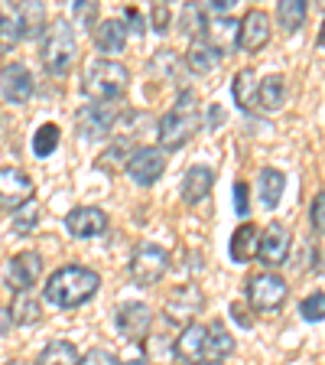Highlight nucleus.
Returning <instances> with one entry per match:
<instances>
[{
    "instance_id": "nucleus-1",
    "label": "nucleus",
    "mask_w": 325,
    "mask_h": 365,
    "mask_svg": "<svg viewBox=\"0 0 325 365\" xmlns=\"http://www.w3.org/2000/svg\"><path fill=\"white\" fill-rule=\"evenodd\" d=\"M101 287V274L82 264H65L46 277L43 300L59 307V310H75V307L88 304Z\"/></svg>"
},
{
    "instance_id": "nucleus-2",
    "label": "nucleus",
    "mask_w": 325,
    "mask_h": 365,
    "mask_svg": "<svg viewBox=\"0 0 325 365\" xmlns=\"http://www.w3.org/2000/svg\"><path fill=\"white\" fill-rule=\"evenodd\" d=\"M78 43H75V26L68 20H55L53 26H46L43 43H39V59L49 76L62 78L68 76V68L75 66Z\"/></svg>"
},
{
    "instance_id": "nucleus-3",
    "label": "nucleus",
    "mask_w": 325,
    "mask_h": 365,
    "mask_svg": "<svg viewBox=\"0 0 325 365\" xmlns=\"http://www.w3.org/2000/svg\"><path fill=\"white\" fill-rule=\"evenodd\" d=\"M130 85V72L124 62L117 59H91L85 66L82 88L85 95H91V101H114L121 98Z\"/></svg>"
},
{
    "instance_id": "nucleus-4",
    "label": "nucleus",
    "mask_w": 325,
    "mask_h": 365,
    "mask_svg": "<svg viewBox=\"0 0 325 365\" xmlns=\"http://www.w3.org/2000/svg\"><path fill=\"white\" fill-rule=\"evenodd\" d=\"M127 271H130V281H134L137 287H153V284H159L166 277L169 251L153 245V242H140L134 248V255H130Z\"/></svg>"
},
{
    "instance_id": "nucleus-5",
    "label": "nucleus",
    "mask_w": 325,
    "mask_h": 365,
    "mask_svg": "<svg viewBox=\"0 0 325 365\" xmlns=\"http://www.w3.org/2000/svg\"><path fill=\"white\" fill-rule=\"evenodd\" d=\"M117 118H121V111L114 101H85L75 114V128L85 140H105L114 130Z\"/></svg>"
},
{
    "instance_id": "nucleus-6",
    "label": "nucleus",
    "mask_w": 325,
    "mask_h": 365,
    "mask_svg": "<svg viewBox=\"0 0 325 365\" xmlns=\"http://www.w3.org/2000/svg\"><path fill=\"white\" fill-rule=\"evenodd\" d=\"M287 297H289V284L283 281L277 271H264L247 281V300H250V307L260 313L280 310V307L287 304Z\"/></svg>"
},
{
    "instance_id": "nucleus-7",
    "label": "nucleus",
    "mask_w": 325,
    "mask_h": 365,
    "mask_svg": "<svg viewBox=\"0 0 325 365\" xmlns=\"http://www.w3.org/2000/svg\"><path fill=\"white\" fill-rule=\"evenodd\" d=\"M202 128L198 114H182V111H166L156 121V140L159 150H179L196 137V130Z\"/></svg>"
},
{
    "instance_id": "nucleus-8",
    "label": "nucleus",
    "mask_w": 325,
    "mask_h": 365,
    "mask_svg": "<svg viewBox=\"0 0 325 365\" xmlns=\"http://www.w3.org/2000/svg\"><path fill=\"white\" fill-rule=\"evenodd\" d=\"M33 202V180L20 167H0V212H20Z\"/></svg>"
},
{
    "instance_id": "nucleus-9",
    "label": "nucleus",
    "mask_w": 325,
    "mask_h": 365,
    "mask_svg": "<svg viewBox=\"0 0 325 365\" xmlns=\"http://www.w3.org/2000/svg\"><path fill=\"white\" fill-rule=\"evenodd\" d=\"M150 327H153V310L144 300H127V304H121L114 310V329L127 342H144Z\"/></svg>"
},
{
    "instance_id": "nucleus-10",
    "label": "nucleus",
    "mask_w": 325,
    "mask_h": 365,
    "mask_svg": "<svg viewBox=\"0 0 325 365\" xmlns=\"http://www.w3.org/2000/svg\"><path fill=\"white\" fill-rule=\"evenodd\" d=\"M166 170V150L159 147H137L127 160V173L137 186H153Z\"/></svg>"
},
{
    "instance_id": "nucleus-11",
    "label": "nucleus",
    "mask_w": 325,
    "mask_h": 365,
    "mask_svg": "<svg viewBox=\"0 0 325 365\" xmlns=\"http://www.w3.org/2000/svg\"><path fill=\"white\" fill-rule=\"evenodd\" d=\"M43 277V258L39 251H20L7 261V271H4V281L20 294V290H33Z\"/></svg>"
},
{
    "instance_id": "nucleus-12",
    "label": "nucleus",
    "mask_w": 325,
    "mask_h": 365,
    "mask_svg": "<svg viewBox=\"0 0 325 365\" xmlns=\"http://www.w3.org/2000/svg\"><path fill=\"white\" fill-rule=\"evenodd\" d=\"M65 232L78 242H88V238H98L107 232V212L98 205H75L72 212L65 215Z\"/></svg>"
},
{
    "instance_id": "nucleus-13",
    "label": "nucleus",
    "mask_w": 325,
    "mask_h": 365,
    "mask_svg": "<svg viewBox=\"0 0 325 365\" xmlns=\"http://www.w3.org/2000/svg\"><path fill=\"white\" fill-rule=\"evenodd\" d=\"M36 91L33 82V72L23 62H10V66L0 68V95L10 101V105H26Z\"/></svg>"
},
{
    "instance_id": "nucleus-14",
    "label": "nucleus",
    "mask_w": 325,
    "mask_h": 365,
    "mask_svg": "<svg viewBox=\"0 0 325 365\" xmlns=\"http://www.w3.org/2000/svg\"><path fill=\"white\" fill-rule=\"evenodd\" d=\"M289 245H293V238H289V228L280 225V222H270V225L260 232L257 258L273 271V267H280L283 261L289 258Z\"/></svg>"
},
{
    "instance_id": "nucleus-15",
    "label": "nucleus",
    "mask_w": 325,
    "mask_h": 365,
    "mask_svg": "<svg viewBox=\"0 0 325 365\" xmlns=\"http://www.w3.org/2000/svg\"><path fill=\"white\" fill-rule=\"evenodd\" d=\"M270 43V16L264 10H247L238 23V49L241 53H260Z\"/></svg>"
},
{
    "instance_id": "nucleus-16",
    "label": "nucleus",
    "mask_w": 325,
    "mask_h": 365,
    "mask_svg": "<svg viewBox=\"0 0 325 365\" xmlns=\"http://www.w3.org/2000/svg\"><path fill=\"white\" fill-rule=\"evenodd\" d=\"M205 307V297L198 287H192V284H182V287H176L173 294L166 297V319H173V323H196V313Z\"/></svg>"
},
{
    "instance_id": "nucleus-17",
    "label": "nucleus",
    "mask_w": 325,
    "mask_h": 365,
    "mask_svg": "<svg viewBox=\"0 0 325 365\" xmlns=\"http://www.w3.org/2000/svg\"><path fill=\"white\" fill-rule=\"evenodd\" d=\"M215 186V173L205 163H196V167L186 170V176H182L179 182V192H182V202H189V205H198L208 199V192H212Z\"/></svg>"
},
{
    "instance_id": "nucleus-18",
    "label": "nucleus",
    "mask_w": 325,
    "mask_h": 365,
    "mask_svg": "<svg viewBox=\"0 0 325 365\" xmlns=\"http://www.w3.org/2000/svg\"><path fill=\"white\" fill-rule=\"evenodd\" d=\"M205 342H208V327H202V323H189V327L179 333L173 352H176V359L196 365V362L205 359Z\"/></svg>"
},
{
    "instance_id": "nucleus-19",
    "label": "nucleus",
    "mask_w": 325,
    "mask_h": 365,
    "mask_svg": "<svg viewBox=\"0 0 325 365\" xmlns=\"http://www.w3.org/2000/svg\"><path fill=\"white\" fill-rule=\"evenodd\" d=\"M127 23L124 20H101L95 26V46H98L101 56H121L124 46H127Z\"/></svg>"
},
{
    "instance_id": "nucleus-20",
    "label": "nucleus",
    "mask_w": 325,
    "mask_h": 365,
    "mask_svg": "<svg viewBox=\"0 0 325 365\" xmlns=\"http://www.w3.org/2000/svg\"><path fill=\"white\" fill-rule=\"evenodd\" d=\"M14 20H16V26H20V36L23 39H39L46 33V7H43V4H33V0L16 4V7H14Z\"/></svg>"
},
{
    "instance_id": "nucleus-21",
    "label": "nucleus",
    "mask_w": 325,
    "mask_h": 365,
    "mask_svg": "<svg viewBox=\"0 0 325 365\" xmlns=\"http://www.w3.org/2000/svg\"><path fill=\"white\" fill-rule=\"evenodd\" d=\"M7 313H10V319H14L16 327H33V323L43 319V300H39L33 290H20V294H14Z\"/></svg>"
},
{
    "instance_id": "nucleus-22",
    "label": "nucleus",
    "mask_w": 325,
    "mask_h": 365,
    "mask_svg": "<svg viewBox=\"0 0 325 365\" xmlns=\"http://www.w3.org/2000/svg\"><path fill=\"white\" fill-rule=\"evenodd\" d=\"M257 245H260V232L254 222H244V225L235 228V235H231V261L238 264H247L254 255H257Z\"/></svg>"
},
{
    "instance_id": "nucleus-23",
    "label": "nucleus",
    "mask_w": 325,
    "mask_h": 365,
    "mask_svg": "<svg viewBox=\"0 0 325 365\" xmlns=\"http://www.w3.org/2000/svg\"><path fill=\"white\" fill-rule=\"evenodd\" d=\"M225 59V53H221L218 46H212L208 39H192L189 46V56H186V62H189L192 72H198V76H205V72H212L218 62Z\"/></svg>"
},
{
    "instance_id": "nucleus-24",
    "label": "nucleus",
    "mask_w": 325,
    "mask_h": 365,
    "mask_svg": "<svg viewBox=\"0 0 325 365\" xmlns=\"http://www.w3.org/2000/svg\"><path fill=\"white\" fill-rule=\"evenodd\" d=\"M287 101V78L280 72H270L264 82H257V108L260 111H277Z\"/></svg>"
},
{
    "instance_id": "nucleus-25",
    "label": "nucleus",
    "mask_w": 325,
    "mask_h": 365,
    "mask_svg": "<svg viewBox=\"0 0 325 365\" xmlns=\"http://www.w3.org/2000/svg\"><path fill=\"white\" fill-rule=\"evenodd\" d=\"M235 352V336L221 327V319L208 323V342H205V359L208 362H221Z\"/></svg>"
},
{
    "instance_id": "nucleus-26",
    "label": "nucleus",
    "mask_w": 325,
    "mask_h": 365,
    "mask_svg": "<svg viewBox=\"0 0 325 365\" xmlns=\"http://www.w3.org/2000/svg\"><path fill=\"white\" fill-rule=\"evenodd\" d=\"M78 349H75V342H68V339H53L49 346H46L43 352L36 356V365H78Z\"/></svg>"
},
{
    "instance_id": "nucleus-27",
    "label": "nucleus",
    "mask_w": 325,
    "mask_h": 365,
    "mask_svg": "<svg viewBox=\"0 0 325 365\" xmlns=\"http://www.w3.org/2000/svg\"><path fill=\"white\" fill-rule=\"evenodd\" d=\"M283 186H287V176H283L280 170H273V167L260 170V202H264L267 209H277V205H280Z\"/></svg>"
},
{
    "instance_id": "nucleus-28",
    "label": "nucleus",
    "mask_w": 325,
    "mask_h": 365,
    "mask_svg": "<svg viewBox=\"0 0 325 365\" xmlns=\"http://www.w3.org/2000/svg\"><path fill=\"white\" fill-rule=\"evenodd\" d=\"M235 101L244 111H254L257 108V76L250 68H241L235 76Z\"/></svg>"
},
{
    "instance_id": "nucleus-29",
    "label": "nucleus",
    "mask_w": 325,
    "mask_h": 365,
    "mask_svg": "<svg viewBox=\"0 0 325 365\" xmlns=\"http://www.w3.org/2000/svg\"><path fill=\"white\" fill-rule=\"evenodd\" d=\"M306 20V4L303 0H283L277 7V23H280L283 33H296Z\"/></svg>"
},
{
    "instance_id": "nucleus-30",
    "label": "nucleus",
    "mask_w": 325,
    "mask_h": 365,
    "mask_svg": "<svg viewBox=\"0 0 325 365\" xmlns=\"http://www.w3.org/2000/svg\"><path fill=\"white\" fill-rule=\"evenodd\" d=\"M59 128L55 124H39L36 134H33V153H36L39 160L43 157H53L55 147H59Z\"/></svg>"
},
{
    "instance_id": "nucleus-31",
    "label": "nucleus",
    "mask_w": 325,
    "mask_h": 365,
    "mask_svg": "<svg viewBox=\"0 0 325 365\" xmlns=\"http://www.w3.org/2000/svg\"><path fill=\"white\" fill-rule=\"evenodd\" d=\"M205 30H208V23H205V10L196 7V4H189V7L182 10V33H196V39L205 36Z\"/></svg>"
},
{
    "instance_id": "nucleus-32",
    "label": "nucleus",
    "mask_w": 325,
    "mask_h": 365,
    "mask_svg": "<svg viewBox=\"0 0 325 365\" xmlns=\"http://www.w3.org/2000/svg\"><path fill=\"white\" fill-rule=\"evenodd\" d=\"M299 317H303L306 323H319V319H325V294L322 290L309 294L303 304H299Z\"/></svg>"
},
{
    "instance_id": "nucleus-33",
    "label": "nucleus",
    "mask_w": 325,
    "mask_h": 365,
    "mask_svg": "<svg viewBox=\"0 0 325 365\" xmlns=\"http://www.w3.org/2000/svg\"><path fill=\"white\" fill-rule=\"evenodd\" d=\"M39 222V209L36 205H23L20 212H14V232L16 235H30Z\"/></svg>"
},
{
    "instance_id": "nucleus-34",
    "label": "nucleus",
    "mask_w": 325,
    "mask_h": 365,
    "mask_svg": "<svg viewBox=\"0 0 325 365\" xmlns=\"http://www.w3.org/2000/svg\"><path fill=\"white\" fill-rule=\"evenodd\" d=\"M130 153H134V150H130V147H127V140H117V144H114V147H107V150L101 153V167H105V170H111L114 163H117V167H121V163H124V167H127Z\"/></svg>"
},
{
    "instance_id": "nucleus-35",
    "label": "nucleus",
    "mask_w": 325,
    "mask_h": 365,
    "mask_svg": "<svg viewBox=\"0 0 325 365\" xmlns=\"http://www.w3.org/2000/svg\"><path fill=\"white\" fill-rule=\"evenodd\" d=\"M150 26H153V33L166 36L169 26H173V10H169L166 4H153L150 7Z\"/></svg>"
},
{
    "instance_id": "nucleus-36",
    "label": "nucleus",
    "mask_w": 325,
    "mask_h": 365,
    "mask_svg": "<svg viewBox=\"0 0 325 365\" xmlns=\"http://www.w3.org/2000/svg\"><path fill=\"white\" fill-rule=\"evenodd\" d=\"M20 26H16V20L14 16H7L4 20V26H0V56H7V53H14V46L20 43Z\"/></svg>"
},
{
    "instance_id": "nucleus-37",
    "label": "nucleus",
    "mask_w": 325,
    "mask_h": 365,
    "mask_svg": "<svg viewBox=\"0 0 325 365\" xmlns=\"http://www.w3.org/2000/svg\"><path fill=\"white\" fill-rule=\"evenodd\" d=\"M72 14H75V23L78 26H85V30H95V20H98V4H88V0H78L75 7H72Z\"/></svg>"
},
{
    "instance_id": "nucleus-38",
    "label": "nucleus",
    "mask_w": 325,
    "mask_h": 365,
    "mask_svg": "<svg viewBox=\"0 0 325 365\" xmlns=\"http://www.w3.org/2000/svg\"><path fill=\"white\" fill-rule=\"evenodd\" d=\"M309 219H312V228H316L319 235H325V190L316 192V199H312Z\"/></svg>"
},
{
    "instance_id": "nucleus-39",
    "label": "nucleus",
    "mask_w": 325,
    "mask_h": 365,
    "mask_svg": "<svg viewBox=\"0 0 325 365\" xmlns=\"http://www.w3.org/2000/svg\"><path fill=\"white\" fill-rule=\"evenodd\" d=\"M173 111H182V114H198V95L192 88H182L179 98H176Z\"/></svg>"
},
{
    "instance_id": "nucleus-40",
    "label": "nucleus",
    "mask_w": 325,
    "mask_h": 365,
    "mask_svg": "<svg viewBox=\"0 0 325 365\" xmlns=\"http://www.w3.org/2000/svg\"><path fill=\"white\" fill-rule=\"evenodd\" d=\"M235 212L241 215V219H247V212H250V192H247V182L244 180L235 182Z\"/></svg>"
},
{
    "instance_id": "nucleus-41",
    "label": "nucleus",
    "mask_w": 325,
    "mask_h": 365,
    "mask_svg": "<svg viewBox=\"0 0 325 365\" xmlns=\"http://www.w3.org/2000/svg\"><path fill=\"white\" fill-rule=\"evenodd\" d=\"M78 365H117V356L107 349H91L78 359Z\"/></svg>"
},
{
    "instance_id": "nucleus-42",
    "label": "nucleus",
    "mask_w": 325,
    "mask_h": 365,
    "mask_svg": "<svg viewBox=\"0 0 325 365\" xmlns=\"http://www.w3.org/2000/svg\"><path fill=\"white\" fill-rule=\"evenodd\" d=\"M231 317H235V323L238 327H244V329L254 327V317H250V310H247L244 300H235V304H231Z\"/></svg>"
},
{
    "instance_id": "nucleus-43",
    "label": "nucleus",
    "mask_w": 325,
    "mask_h": 365,
    "mask_svg": "<svg viewBox=\"0 0 325 365\" xmlns=\"http://www.w3.org/2000/svg\"><path fill=\"white\" fill-rule=\"evenodd\" d=\"M124 23H127V30H130V33H140V36H144V16L137 14L134 7L124 10Z\"/></svg>"
},
{
    "instance_id": "nucleus-44",
    "label": "nucleus",
    "mask_w": 325,
    "mask_h": 365,
    "mask_svg": "<svg viewBox=\"0 0 325 365\" xmlns=\"http://www.w3.org/2000/svg\"><path fill=\"white\" fill-rule=\"evenodd\" d=\"M231 7H235V0H208L202 10L205 14H215V16H225Z\"/></svg>"
},
{
    "instance_id": "nucleus-45",
    "label": "nucleus",
    "mask_w": 325,
    "mask_h": 365,
    "mask_svg": "<svg viewBox=\"0 0 325 365\" xmlns=\"http://www.w3.org/2000/svg\"><path fill=\"white\" fill-rule=\"evenodd\" d=\"M218 124H225V108L208 105V128H218Z\"/></svg>"
},
{
    "instance_id": "nucleus-46",
    "label": "nucleus",
    "mask_w": 325,
    "mask_h": 365,
    "mask_svg": "<svg viewBox=\"0 0 325 365\" xmlns=\"http://www.w3.org/2000/svg\"><path fill=\"white\" fill-rule=\"evenodd\" d=\"M124 365H150V362H146V356H144V359H130V362H124Z\"/></svg>"
},
{
    "instance_id": "nucleus-47",
    "label": "nucleus",
    "mask_w": 325,
    "mask_h": 365,
    "mask_svg": "<svg viewBox=\"0 0 325 365\" xmlns=\"http://www.w3.org/2000/svg\"><path fill=\"white\" fill-rule=\"evenodd\" d=\"M319 46L325 49V23H322V33H319Z\"/></svg>"
},
{
    "instance_id": "nucleus-48",
    "label": "nucleus",
    "mask_w": 325,
    "mask_h": 365,
    "mask_svg": "<svg viewBox=\"0 0 325 365\" xmlns=\"http://www.w3.org/2000/svg\"><path fill=\"white\" fill-rule=\"evenodd\" d=\"M4 365H23V362H20V359H7V362H4Z\"/></svg>"
},
{
    "instance_id": "nucleus-49",
    "label": "nucleus",
    "mask_w": 325,
    "mask_h": 365,
    "mask_svg": "<svg viewBox=\"0 0 325 365\" xmlns=\"http://www.w3.org/2000/svg\"><path fill=\"white\" fill-rule=\"evenodd\" d=\"M196 365H221V362H208V359H202V362H196Z\"/></svg>"
},
{
    "instance_id": "nucleus-50",
    "label": "nucleus",
    "mask_w": 325,
    "mask_h": 365,
    "mask_svg": "<svg viewBox=\"0 0 325 365\" xmlns=\"http://www.w3.org/2000/svg\"><path fill=\"white\" fill-rule=\"evenodd\" d=\"M4 20H7V14H4V10H0V26H4Z\"/></svg>"
}]
</instances>
